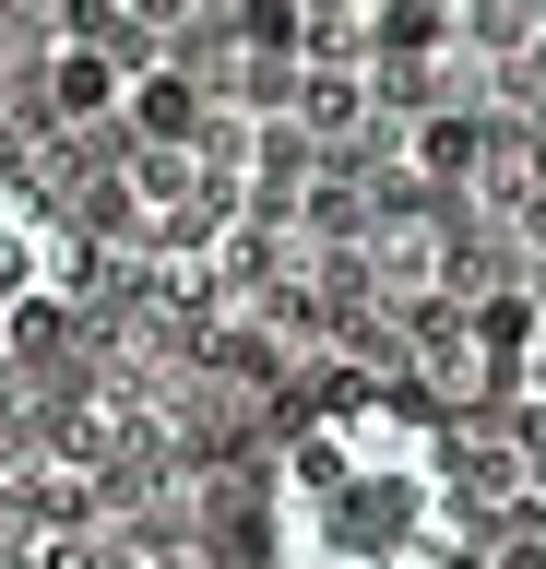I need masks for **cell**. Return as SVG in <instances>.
Returning <instances> with one entry per match:
<instances>
[{
	"instance_id": "obj_1",
	"label": "cell",
	"mask_w": 546,
	"mask_h": 569,
	"mask_svg": "<svg viewBox=\"0 0 546 569\" xmlns=\"http://www.w3.org/2000/svg\"><path fill=\"white\" fill-rule=\"evenodd\" d=\"M274 569H451L464 558V462L416 403H321L261 475Z\"/></svg>"
},
{
	"instance_id": "obj_2",
	"label": "cell",
	"mask_w": 546,
	"mask_h": 569,
	"mask_svg": "<svg viewBox=\"0 0 546 569\" xmlns=\"http://www.w3.org/2000/svg\"><path fill=\"white\" fill-rule=\"evenodd\" d=\"M60 284H72V238H60V213H48L24 178H0V356H24V332L60 309Z\"/></svg>"
},
{
	"instance_id": "obj_3",
	"label": "cell",
	"mask_w": 546,
	"mask_h": 569,
	"mask_svg": "<svg viewBox=\"0 0 546 569\" xmlns=\"http://www.w3.org/2000/svg\"><path fill=\"white\" fill-rule=\"evenodd\" d=\"M523 391L546 403V309H535V332H523Z\"/></svg>"
}]
</instances>
